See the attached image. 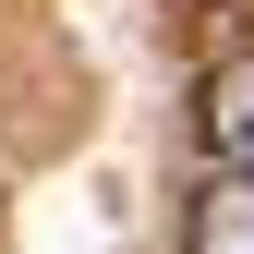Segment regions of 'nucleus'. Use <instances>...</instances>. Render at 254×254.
I'll return each instance as SVG.
<instances>
[{"mask_svg":"<svg viewBox=\"0 0 254 254\" xmlns=\"http://www.w3.org/2000/svg\"><path fill=\"white\" fill-rule=\"evenodd\" d=\"M182 254H254V170H206V182H194Z\"/></svg>","mask_w":254,"mask_h":254,"instance_id":"obj_1","label":"nucleus"},{"mask_svg":"<svg viewBox=\"0 0 254 254\" xmlns=\"http://www.w3.org/2000/svg\"><path fill=\"white\" fill-rule=\"evenodd\" d=\"M206 157L218 170H254V49L206 85Z\"/></svg>","mask_w":254,"mask_h":254,"instance_id":"obj_2","label":"nucleus"}]
</instances>
